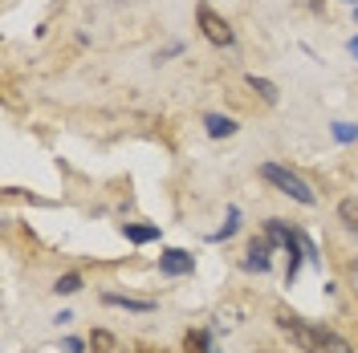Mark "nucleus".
Listing matches in <instances>:
<instances>
[{"label": "nucleus", "mask_w": 358, "mask_h": 353, "mask_svg": "<svg viewBox=\"0 0 358 353\" xmlns=\"http://www.w3.org/2000/svg\"><path fill=\"white\" fill-rule=\"evenodd\" d=\"M236 223H241V211H236V207H232V211H228V223H224L220 232H216V240H228V236H232V232H236Z\"/></svg>", "instance_id": "nucleus-17"}, {"label": "nucleus", "mask_w": 358, "mask_h": 353, "mask_svg": "<svg viewBox=\"0 0 358 353\" xmlns=\"http://www.w3.org/2000/svg\"><path fill=\"white\" fill-rule=\"evenodd\" d=\"M338 220L346 223V232L358 236V199H342V203H338Z\"/></svg>", "instance_id": "nucleus-10"}, {"label": "nucleus", "mask_w": 358, "mask_h": 353, "mask_svg": "<svg viewBox=\"0 0 358 353\" xmlns=\"http://www.w3.org/2000/svg\"><path fill=\"white\" fill-rule=\"evenodd\" d=\"M66 350H69V353H82V350H86V341H78V337H69V341H66Z\"/></svg>", "instance_id": "nucleus-18"}, {"label": "nucleus", "mask_w": 358, "mask_h": 353, "mask_svg": "<svg viewBox=\"0 0 358 353\" xmlns=\"http://www.w3.org/2000/svg\"><path fill=\"white\" fill-rule=\"evenodd\" d=\"M350 276H355V285H358V260H355V264H350Z\"/></svg>", "instance_id": "nucleus-20"}, {"label": "nucleus", "mask_w": 358, "mask_h": 353, "mask_svg": "<svg viewBox=\"0 0 358 353\" xmlns=\"http://www.w3.org/2000/svg\"><path fill=\"white\" fill-rule=\"evenodd\" d=\"M346 49H350V53L358 57V37H350V41H346Z\"/></svg>", "instance_id": "nucleus-19"}, {"label": "nucleus", "mask_w": 358, "mask_h": 353, "mask_svg": "<svg viewBox=\"0 0 358 353\" xmlns=\"http://www.w3.org/2000/svg\"><path fill=\"white\" fill-rule=\"evenodd\" d=\"M159 268H163L167 276H187V272L196 268V260H192V256H187L183 248H167V252L159 256Z\"/></svg>", "instance_id": "nucleus-4"}, {"label": "nucleus", "mask_w": 358, "mask_h": 353, "mask_svg": "<svg viewBox=\"0 0 358 353\" xmlns=\"http://www.w3.org/2000/svg\"><path fill=\"white\" fill-rule=\"evenodd\" d=\"M187 353H216V345H212V337L208 333H187Z\"/></svg>", "instance_id": "nucleus-12"}, {"label": "nucleus", "mask_w": 358, "mask_h": 353, "mask_svg": "<svg viewBox=\"0 0 358 353\" xmlns=\"http://www.w3.org/2000/svg\"><path fill=\"white\" fill-rule=\"evenodd\" d=\"M78 288H82V276H78V272H69V276H62V280H57V292H62V296H73Z\"/></svg>", "instance_id": "nucleus-13"}, {"label": "nucleus", "mask_w": 358, "mask_h": 353, "mask_svg": "<svg viewBox=\"0 0 358 353\" xmlns=\"http://www.w3.org/2000/svg\"><path fill=\"white\" fill-rule=\"evenodd\" d=\"M277 329L289 337L293 345L301 353H326V329H317V325H306L301 317H293V313H277Z\"/></svg>", "instance_id": "nucleus-1"}, {"label": "nucleus", "mask_w": 358, "mask_h": 353, "mask_svg": "<svg viewBox=\"0 0 358 353\" xmlns=\"http://www.w3.org/2000/svg\"><path fill=\"white\" fill-rule=\"evenodd\" d=\"M114 345H118V341H114V333H106V329L90 333V350H94V353H114Z\"/></svg>", "instance_id": "nucleus-11"}, {"label": "nucleus", "mask_w": 358, "mask_h": 353, "mask_svg": "<svg viewBox=\"0 0 358 353\" xmlns=\"http://www.w3.org/2000/svg\"><path fill=\"white\" fill-rule=\"evenodd\" d=\"M326 353H355V350H350V345H346V341H342L338 333L326 329Z\"/></svg>", "instance_id": "nucleus-15"}, {"label": "nucleus", "mask_w": 358, "mask_h": 353, "mask_svg": "<svg viewBox=\"0 0 358 353\" xmlns=\"http://www.w3.org/2000/svg\"><path fill=\"white\" fill-rule=\"evenodd\" d=\"M122 236L131 243H151L159 240V227H143V223H122Z\"/></svg>", "instance_id": "nucleus-8"}, {"label": "nucleus", "mask_w": 358, "mask_h": 353, "mask_svg": "<svg viewBox=\"0 0 358 353\" xmlns=\"http://www.w3.org/2000/svg\"><path fill=\"white\" fill-rule=\"evenodd\" d=\"M102 301H106V305H118V309H131V313H151L155 309L151 301H134V296H118V292H106Z\"/></svg>", "instance_id": "nucleus-7"}, {"label": "nucleus", "mask_w": 358, "mask_h": 353, "mask_svg": "<svg viewBox=\"0 0 358 353\" xmlns=\"http://www.w3.org/2000/svg\"><path fill=\"white\" fill-rule=\"evenodd\" d=\"M297 243H301V256H306V260H313V264L322 260V256H317V248H313V240L306 236V232H297Z\"/></svg>", "instance_id": "nucleus-16"}, {"label": "nucleus", "mask_w": 358, "mask_h": 353, "mask_svg": "<svg viewBox=\"0 0 358 353\" xmlns=\"http://www.w3.org/2000/svg\"><path fill=\"white\" fill-rule=\"evenodd\" d=\"M245 268H248V272H268V240H252V243H248Z\"/></svg>", "instance_id": "nucleus-5"}, {"label": "nucleus", "mask_w": 358, "mask_h": 353, "mask_svg": "<svg viewBox=\"0 0 358 353\" xmlns=\"http://www.w3.org/2000/svg\"><path fill=\"white\" fill-rule=\"evenodd\" d=\"M248 86L261 93V102H265V106H277V98H281V93H277V86H273V82L257 77V73H248Z\"/></svg>", "instance_id": "nucleus-9"}, {"label": "nucleus", "mask_w": 358, "mask_h": 353, "mask_svg": "<svg viewBox=\"0 0 358 353\" xmlns=\"http://www.w3.org/2000/svg\"><path fill=\"white\" fill-rule=\"evenodd\" d=\"M334 138H338V142H355L358 126H350V122H334Z\"/></svg>", "instance_id": "nucleus-14"}, {"label": "nucleus", "mask_w": 358, "mask_h": 353, "mask_svg": "<svg viewBox=\"0 0 358 353\" xmlns=\"http://www.w3.org/2000/svg\"><path fill=\"white\" fill-rule=\"evenodd\" d=\"M196 21H200V33H203V37H208L212 45H224V49H228V45H236V33H232V24L224 21L220 13H212L208 4H200Z\"/></svg>", "instance_id": "nucleus-3"}, {"label": "nucleus", "mask_w": 358, "mask_h": 353, "mask_svg": "<svg viewBox=\"0 0 358 353\" xmlns=\"http://www.w3.org/2000/svg\"><path fill=\"white\" fill-rule=\"evenodd\" d=\"M261 179H265V183H273L281 195L306 203V207H313V203H317V195L310 191V183H306L301 175H293L289 167H281V163H265V167H261Z\"/></svg>", "instance_id": "nucleus-2"}, {"label": "nucleus", "mask_w": 358, "mask_h": 353, "mask_svg": "<svg viewBox=\"0 0 358 353\" xmlns=\"http://www.w3.org/2000/svg\"><path fill=\"white\" fill-rule=\"evenodd\" d=\"M203 126H208L212 138H232V134H236V122H232V118H224V114H208V118H203Z\"/></svg>", "instance_id": "nucleus-6"}]
</instances>
